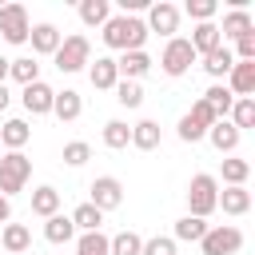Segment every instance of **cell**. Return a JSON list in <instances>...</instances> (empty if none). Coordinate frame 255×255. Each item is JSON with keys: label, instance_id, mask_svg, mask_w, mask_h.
<instances>
[{"label": "cell", "instance_id": "7402d4cb", "mask_svg": "<svg viewBox=\"0 0 255 255\" xmlns=\"http://www.w3.org/2000/svg\"><path fill=\"white\" fill-rule=\"evenodd\" d=\"M159 139H163V131H159L155 120H139V124H131V147H139V151H155Z\"/></svg>", "mask_w": 255, "mask_h": 255}, {"label": "cell", "instance_id": "2e32d148", "mask_svg": "<svg viewBox=\"0 0 255 255\" xmlns=\"http://www.w3.org/2000/svg\"><path fill=\"white\" fill-rule=\"evenodd\" d=\"M80 112H84V100H80V92H76V88H64V92H56V100H52V116H56L60 124H72V120H80Z\"/></svg>", "mask_w": 255, "mask_h": 255}, {"label": "cell", "instance_id": "484cf974", "mask_svg": "<svg viewBox=\"0 0 255 255\" xmlns=\"http://www.w3.org/2000/svg\"><path fill=\"white\" fill-rule=\"evenodd\" d=\"M219 175H223V183H227V187H247L251 163H247V159H239V155H227V159L219 163Z\"/></svg>", "mask_w": 255, "mask_h": 255}, {"label": "cell", "instance_id": "1f68e13d", "mask_svg": "<svg viewBox=\"0 0 255 255\" xmlns=\"http://www.w3.org/2000/svg\"><path fill=\"white\" fill-rule=\"evenodd\" d=\"M128 143H131V128H128L124 120H108V124H104V147L124 151Z\"/></svg>", "mask_w": 255, "mask_h": 255}, {"label": "cell", "instance_id": "d6a6232c", "mask_svg": "<svg viewBox=\"0 0 255 255\" xmlns=\"http://www.w3.org/2000/svg\"><path fill=\"white\" fill-rule=\"evenodd\" d=\"M139 247H143V239L135 231H120L108 239V255H139Z\"/></svg>", "mask_w": 255, "mask_h": 255}, {"label": "cell", "instance_id": "30bf717a", "mask_svg": "<svg viewBox=\"0 0 255 255\" xmlns=\"http://www.w3.org/2000/svg\"><path fill=\"white\" fill-rule=\"evenodd\" d=\"M52 100H56V88H48L44 80H36L20 92V104L28 116H52Z\"/></svg>", "mask_w": 255, "mask_h": 255}, {"label": "cell", "instance_id": "b9f144b4", "mask_svg": "<svg viewBox=\"0 0 255 255\" xmlns=\"http://www.w3.org/2000/svg\"><path fill=\"white\" fill-rule=\"evenodd\" d=\"M12 104V92H8V84H0V112Z\"/></svg>", "mask_w": 255, "mask_h": 255}, {"label": "cell", "instance_id": "4fadbf2b", "mask_svg": "<svg viewBox=\"0 0 255 255\" xmlns=\"http://www.w3.org/2000/svg\"><path fill=\"white\" fill-rule=\"evenodd\" d=\"M251 32H255V20H251L247 8L223 12V24H219V36H223V40H243V36H251Z\"/></svg>", "mask_w": 255, "mask_h": 255}, {"label": "cell", "instance_id": "4dcf8cb0", "mask_svg": "<svg viewBox=\"0 0 255 255\" xmlns=\"http://www.w3.org/2000/svg\"><path fill=\"white\" fill-rule=\"evenodd\" d=\"M227 120L235 124V131H247V128H255V96H247V100H235V104H231V112H227Z\"/></svg>", "mask_w": 255, "mask_h": 255}, {"label": "cell", "instance_id": "7bdbcfd3", "mask_svg": "<svg viewBox=\"0 0 255 255\" xmlns=\"http://www.w3.org/2000/svg\"><path fill=\"white\" fill-rule=\"evenodd\" d=\"M4 80H8V60L0 56V84H4Z\"/></svg>", "mask_w": 255, "mask_h": 255}, {"label": "cell", "instance_id": "8fae6325", "mask_svg": "<svg viewBox=\"0 0 255 255\" xmlns=\"http://www.w3.org/2000/svg\"><path fill=\"white\" fill-rule=\"evenodd\" d=\"M60 40H64V32L56 28V24H32V32H28V44H32V56H56V48H60Z\"/></svg>", "mask_w": 255, "mask_h": 255}, {"label": "cell", "instance_id": "74e56055", "mask_svg": "<svg viewBox=\"0 0 255 255\" xmlns=\"http://www.w3.org/2000/svg\"><path fill=\"white\" fill-rule=\"evenodd\" d=\"M139 255H175V239L171 235H151V239H143Z\"/></svg>", "mask_w": 255, "mask_h": 255}, {"label": "cell", "instance_id": "83f0119b", "mask_svg": "<svg viewBox=\"0 0 255 255\" xmlns=\"http://www.w3.org/2000/svg\"><path fill=\"white\" fill-rule=\"evenodd\" d=\"M8 76H12L20 88L36 84V80H40V64H36V56H20V60H8Z\"/></svg>", "mask_w": 255, "mask_h": 255}, {"label": "cell", "instance_id": "f546056e", "mask_svg": "<svg viewBox=\"0 0 255 255\" xmlns=\"http://www.w3.org/2000/svg\"><path fill=\"white\" fill-rule=\"evenodd\" d=\"M199 100H203V104H207V108H211L219 120H227V112H231V104H235V96H231L223 84H211V88H207Z\"/></svg>", "mask_w": 255, "mask_h": 255}, {"label": "cell", "instance_id": "836d02e7", "mask_svg": "<svg viewBox=\"0 0 255 255\" xmlns=\"http://www.w3.org/2000/svg\"><path fill=\"white\" fill-rule=\"evenodd\" d=\"M76 255H108V235L104 231H84L76 239Z\"/></svg>", "mask_w": 255, "mask_h": 255}, {"label": "cell", "instance_id": "603a6c76", "mask_svg": "<svg viewBox=\"0 0 255 255\" xmlns=\"http://www.w3.org/2000/svg\"><path fill=\"white\" fill-rule=\"evenodd\" d=\"M44 239H48V243H56V247H60V243H72V239H76L72 219H68V215H60V211H56V215H48V219H44Z\"/></svg>", "mask_w": 255, "mask_h": 255}, {"label": "cell", "instance_id": "e575fe53", "mask_svg": "<svg viewBox=\"0 0 255 255\" xmlns=\"http://www.w3.org/2000/svg\"><path fill=\"white\" fill-rule=\"evenodd\" d=\"M112 92H116L120 108H139V104H143V88H139L135 80H120V84H116Z\"/></svg>", "mask_w": 255, "mask_h": 255}, {"label": "cell", "instance_id": "5b68a950", "mask_svg": "<svg viewBox=\"0 0 255 255\" xmlns=\"http://www.w3.org/2000/svg\"><path fill=\"white\" fill-rule=\"evenodd\" d=\"M195 60H199V56L191 52V44H187V36H171V40L163 44V56H159V68H163L167 76H187Z\"/></svg>", "mask_w": 255, "mask_h": 255}, {"label": "cell", "instance_id": "277c9868", "mask_svg": "<svg viewBox=\"0 0 255 255\" xmlns=\"http://www.w3.org/2000/svg\"><path fill=\"white\" fill-rule=\"evenodd\" d=\"M52 60H56V68H60L64 76L84 72V68L92 64V40H88V36H80V32H76V36H64Z\"/></svg>", "mask_w": 255, "mask_h": 255}, {"label": "cell", "instance_id": "44dd1931", "mask_svg": "<svg viewBox=\"0 0 255 255\" xmlns=\"http://www.w3.org/2000/svg\"><path fill=\"white\" fill-rule=\"evenodd\" d=\"M215 207H223V215H247L251 211V191L247 187H223Z\"/></svg>", "mask_w": 255, "mask_h": 255}, {"label": "cell", "instance_id": "52a82bcc", "mask_svg": "<svg viewBox=\"0 0 255 255\" xmlns=\"http://www.w3.org/2000/svg\"><path fill=\"white\" fill-rule=\"evenodd\" d=\"M28 32H32L28 8L24 4H0V36L8 44H28Z\"/></svg>", "mask_w": 255, "mask_h": 255}, {"label": "cell", "instance_id": "ee69618b", "mask_svg": "<svg viewBox=\"0 0 255 255\" xmlns=\"http://www.w3.org/2000/svg\"><path fill=\"white\" fill-rule=\"evenodd\" d=\"M0 151H4V147H0Z\"/></svg>", "mask_w": 255, "mask_h": 255}, {"label": "cell", "instance_id": "ac0fdd59", "mask_svg": "<svg viewBox=\"0 0 255 255\" xmlns=\"http://www.w3.org/2000/svg\"><path fill=\"white\" fill-rule=\"evenodd\" d=\"M28 139H32L28 120H4V128H0V147L4 151H24Z\"/></svg>", "mask_w": 255, "mask_h": 255}, {"label": "cell", "instance_id": "7c38bea8", "mask_svg": "<svg viewBox=\"0 0 255 255\" xmlns=\"http://www.w3.org/2000/svg\"><path fill=\"white\" fill-rule=\"evenodd\" d=\"M203 139H211V147H215L219 155H235V147H239L243 131H235V124H231V120H219V124H211V128H207V135H203Z\"/></svg>", "mask_w": 255, "mask_h": 255}, {"label": "cell", "instance_id": "8d00e7d4", "mask_svg": "<svg viewBox=\"0 0 255 255\" xmlns=\"http://www.w3.org/2000/svg\"><path fill=\"white\" fill-rule=\"evenodd\" d=\"M183 12H187L195 24H211V16L219 12V4H215V0H187V8H183Z\"/></svg>", "mask_w": 255, "mask_h": 255}, {"label": "cell", "instance_id": "4316f807", "mask_svg": "<svg viewBox=\"0 0 255 255\" xmlns=\"http://www.w3.org/2000/svg\"><path fill=\"white\" fill-rule=\"evenodd\" d=\"M56 211H60V191H56L52 183L36 187V191H32V215L48 219V215H56Z\"/></svg>", "mask_w": 255, "mask_h": 255}, {"label": "cell", "instance_id": "d4e9b609", "mask_svg": "<svg viewBox=\"0 0 255 255\" xmlns=\"http://www.w3.org/2000/svg\"><path fill=\"white\" fill-rule=\"evenodd\" d=\"M112 16V4L108 0H80V24L84 28H104Z\"/></svg>", "mask_w": 255, "mask_h": 255}, {"label": "cell", "instance_id": "ba28073f", "mask_svg": "<svg viewBox=\"0 0 255 255\" xmlns=\"http://www.w3.org/2000/svg\"><path fill=\"white\" fill-rule=\"evenodd\" d=\"M88 191H92V195H88V203H92V207H100L104 215H108V211H116V207L124 203V183H120L116 175H96Z\"/></svg>", "mask_w": 255, "mask_h": 255}, {"label": "cell", "instance_id": "60d3db41", "mask_svg": "<svg viewBox=\"0 0 255 255\" xmlns=\"http://www.w3.org/2000/svg\"><path fill=\"white\" fill-rule=\"evenodd\" d=\"M8 219H12V199L0 195V223H8Z\"/></svg>", "mask_w": 255, "mask_h": 255}, {"label": "cell", "instance_id": "d6986e66", "mask_svg": "<svg viewBox=\"0 0 255 255\" xmlns=\"http://www.w3.org/2000/svg\"><path fill=\"white\" fill-rule=\"evenodd\" d=\"M187 44H191V52H195V56H207V52H215V48L223 44V36H219V24H195V32L187 36Z\"/></svg>", "mask_w": 255, "mask_h": 255}, {"label": "cell", "instance_id": "6da1fadb", "mask_svg": "<svg viewBox=\"0 0 255 255\" xmlns=\"http://www.w3.org/2000/svg\"><path fill=\"white\" fill-rule=\"evenodd\" d=\"M100 36H104V44L112 48V52H143V40H147V28H143V20L139 16H108V24L100 28Z\"/></svg>", "mask_w": 255, "mask_h": 255}, {"label": "cell", "instance_id": "ab89813d", "mask_svg": "<svg viewBox=\"0 0 255 255\" xmlns=\"http://www.w3.org/2000/svg\"><path fill=\"white\" fill-rule=\"evenodd\" d=\"M175 131H179V139H183V143H199V139H203V135H207V131H203V128H199V124H195V120H191V116H183V120H179V128H175Z\"/></svg>", "mask_w": 255, "mask_h": 255}, {"label": "cell", "instance_id": "f1b7e54d", "mask_svg": "<svg viewBox=\"0 0 255 255\" xmlns=\"http://www.w3.org/2000/svg\"><path fill=\"white\" fill-rule=\"evenodd\" d=\"M68 219H72V227H76L80 235H84V231H100V227H104V211H100V207H92V203H80Z\"/></svg>", "mask_w": 255, "mask_h": 255}, {"label": "cell", "instance_id": "cb8c5ba5", "mask_svg": "<svg viewBox=\"0 0 255 255\" xmlns=\"http://www.w3.org/2000/svg\"><path fill=\"white\" fill-rule=\"evenodd\" d=\"M207 219H195V215H183V219H175V231H171V239L175 243H199L203 235H207Z\"/></svg>", "mask_w": 255, "mask_h": 255}, {"label": "cell", "instance_id": "7a4b0ae2", "mask_svg": "<svg viewBox=\"0 0 255 255\" xmlns=\"http://www.w3.org/2000/svg\"><path fill=\"white\" fill-rule=\"evenodd\" d=\"M215 199H219V179L207 175V171L191 175V183H187V215L207 219V215L215 211Z\"/></svg>", "mask_w": 255, "mask_h": 255}, {"label": "cell", "instance_id": "3957f363", "mask_svg": "<svg viewBox=\"0 0 255 255\" xmlns=\"http://www.w3.org/2000/svg\"><path fill=\"white\" fill-rule=\"evenodd\" d=\"M28 175H32V159L24 151H0V195L4 199H12L16 191H24Z\"/></svg>", "mask_w": 255, "mask_h": 255}, {"label": "cell", "instance_id": "f35d334b", "mask_svg": "<svg viewBox=\"0 0 255 255\" xmlns=\"http://www.w3.org/2000/svg\"><path fill=\"white\" fill-rule=\"evenodd\" d=\"M187 116H191V120H195V124H199V128H203V131H207V128H211V124H219V116H215V112H211V108H207V104H203V100H195V104H191V112H187Z\"/></svg>", "mask_w": 255, "mask_h": 255}, {"label": "cell", "instance_id": "9c48e42d", "mask_svg": "<svg viewBox=\"0 0 255 255\" xmlns=\"http://www.w3.org/2000/svg\"><path fill=\"white\" fill-rule=\"evenodd\" d=\"M143 28H147V36L151 32H159V36H175L179 32V8L171 4V0H159V4H147V20H143Z\"/></svg>", "mask_w": 255, "mask_h": 255}, {"label": "cell", "instance_id": "9a60e30c", "mask_svg": "<svg viewBox=\"0 0 255 255\" xmlns=\"http://www.w3.org/2000/svg\"><path fill=\"white\" fill-rule=\"evenodd\" d=\"M88 80H92V88H96V92H112V88L120 84L116 60H112V56H96V64L88 68Z\"/></svg>", "mask_w": 255, "mask_h": 255}, {"label": "cell", "instance_id": "d590c367", "mask_svg": "<svg viewBox=\"0 0 255 255\" xmlns=\"http://www.w3.org/2000/svg\"><path fill=\"white\" fill-rule=\"evenodd\" d=\"M88 159H92V143H84V139L64 143V163H68V167H84Z\"/></svg>", "mask_w": 255, "mask_h": 255}, {"label": "cell", "instance_id": "5bb4252c", "mask_svg": "<svg viewBox=\"0 0 255 255\" xmlns=\"http://www.w3.org/2000/svg\"><path fill=\"white\" fill-rule=\"evenodd\" d=\"M116 72H120V80H143L147 72H151V56L147 52H124L120 60H116Z\"/></svg>", "mask_w": 255, "mask_h": 255}, {"label": "cell", "instance_id": "e0dca14e", "mask_svg": "<svg viewBox=\"0 0 255 255\" xmlns=\"http://www.w3.org/2000/svg\"><path fill=\"white\" fill-rule=\"evenodd\" d=\"M0 247H4L8 255H24V251L32 247V231H28L24 223H4V227H0Z\"/></svg>", "mask_w": 255, "mask_h": 255}, {"label": "cell", "instance_id": "ffe728a7", "mask_svg": "<svg viewBox=\"0 0 255 255\" xmlns=\"http://www.w3.org/2000/svg\"><path fill=\"white\" fill-rule=\"evenodd\" d=\"M199 60H203V72H207L211 80H227V72L235 68V56H231L227 44H219L215 52H207V56H199Z\"/></svg>", "mask_w": 255, "mask_h": 255}, {"label": "cell", "instance_id": "8992f818", "mask_svg": "<svg viewBox=\"0 0 255 255\" xmlns=\"http://www.w3.org/2000/svg\"><path fill=\"white\" fill-rule=\"evenodd\" d=\"M239 247H243V231L231 227V223L207 227V235L199 239V251H203V255H235Z\"/></svg>", "mask_w": 255, "mask_h": 255}]
</instances>
